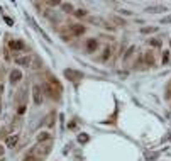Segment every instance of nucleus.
I'll return each mask as SVG.
<instances>
[{
	"label": "nucleus",
	"instance_id": "obj_19",
	"mask_svg": "<svg viewBox=\"0 0 171 161\" xmlns=\"http://www.w3.org/2000/svg\"><path fill=\"white\" fill-rule=\"evenodd\" d=\"M109 56H110V49L107 48V49H105V54H103V59H107V58H109Z\"/></svg>",
	"mask_w": 171,
	"mask_h": 161
},
{
	"label": "nucleus",
	"instance_id": "obj_15",
	"mask_svg": "<svg viewBox=\"0 0 171 161\" xmlns=\"http://www.w3.org/2000/svg\"><path fill=\"white\" fill-rule=\"evenodd\" d=\"M63 5V9H65L66 12H71L73 10V7H71V4H61Z\"/></svg>",
	"mask_w": 171,
	"mask_h": 161
},
{
	"label": "nucleus",
	"instance_id": "obj_1",
	"mask_svg": "<svg viewBox=\"0 0 171 161\" xmlns=\"http://www.w3.org/2000/svg\"><path fill=\"white\" fill-rule=\"evenodd\" d=\"M65 77L69 78V80H80V78H83V75H81L80 71H76V70L66 68V70H65Z\"/></svg>",
	"mask_w": 171,
	"mask_h": 161
},
{
	"label": "nucleus",
	"instance_id": "obj_2",
	"mask_svg": "<svg viewBox=\"0 0 171 161\" xmlns=\"http://www.w3.org/2000/svg\"><path fill=\"white\" fill-rule=\"evenodd\" d=\"M32 95H34V103L41 105V103H43V95H41V88L37 87V85L32 88Z\"/></svg>",
	"mask_w": 171,
	"mask_h": 161
},
{
	"label": "nucleus",
	"instance_id": "obj_4",
	"mask_svg": "<svg viewBox=\"0 0 171 161\" xmlns=\"http://www.w3.org/2000/svg\"><path fill=\"white\" fill-rule=\"evenodd\" d=\"M71 32L75 34V36H81V34L85 32V27L81 26V24H71Z\"/></svg>",
	"mask_w": 171,
	"mask_h": 161
},
{
	"label": "nucleus",
	"instance_id": "obj_8",
	"mask_svg": "<svg viewBox=\"0 0 171 161\" xmlns=\"http://www.w3.org/2000/svg\"><path fill=\"white\" fill-rule=\"evenodd\" d=\"M15 63H17V65H22V66H29L31 58H29V56H24V58H17V59H15Z\"/></svg>",
	"mask_w": 171,
	"mask_h": 161
},
{
	"label": "nucleus",
	"instance_id": "obj_3",
	"mask_svg": "<svg viewBox=\"0 0 171 161\" xmlns=\"http://www.w3.org/2000/svg\"><path fill=\"white\" fill-rule=\"evenodd\" d=\"M9 46H10V49H14V51H22V49L26 48L22 41H10V43H9Z\"/></svg>",
	"mask_w": 171,
	"mask_h": 161
},
{
	"label": "nucleus",
	"instance_id": "obj_14",
	"mask_svg": "<svg viewBox=\"0 0 171 161\" xmlns=\"http://www.w3.org/2000/svg\"><path fill=\"white\" fill-rule=\"evenodd\" d=\"M78 141H80V143H87V141H88V136L87 134H80V136H78Z\"/></svg>",
	"mask_w": 171,
	"mask_h": 161
},
{
	"label": "nucleus",
	"instance_id": "obj_12",
	"mask_svg": "<svg viewBox=\"0 0 171 161\" xmlns=\"http://www.w3.org/2000/svg\"><path fill=\"white\" fill-rule=\"evenodd\" d=\"M132 53H134V48H129V49H127V53L124 54V61H127V59H129V56H131Z\"/></svg>",
	"mask_w": 171,
	"mask_h": 161
},
{
	"label": "nucleus",
	"instance_id": "obj_18",
	"mask_svg": "<svg viewBox=\"0 0 171 161\" xmlns=\"http://www.w3.org/2000/svg\"><path fill=\"white\" fill-rule=\"evenodd\" d=\"M76 15H80V17H81V15H87V10H83V9H80V10L76 12Z\"/></svg>",
	"mask_w": 171,
	"mask_h": 161
},
{
	"label": "nucleus",
	"instance_id": "obj_10",
	"mask_svg": "<svg viewBox=\"0 0 171 161\" xmlns=\"http://www.w3.org/2000/svg\"><path fill=\"white\" fill-rule=\"evenodd\" d=\"M51 139V134H47V132H41L39 136H37V141L39 143H43V141H49Z\"/></svg>",
	"mask_w": 171,
	"mask_h": 161
},
{
	"label": "nucleus",
	"instance_id": "obj_21",
	"mask_svg": "<svg viewBox=\"0 0 171 161\" xmlns=\"http://www.w3.org/2000/svg\"><path fill=\"white\" fill-rule=\"evenodd\" d=\"M5 22H7L9 26H12V24H14V22H12V19H9V17H5Z\"/></svg>",
	"mask_w": 171,
	"mask_h": 161
},
{
	"label": "nucleus",
	"instance_id": "obj_6",
	"mask_svg": "<svg viewBox=\"0 0 171 161\" xmlns=\"http://www.w3.org/2000/svg\"><path fill=\"white\" fill-rule=\"evenodd\" d=\"M17 134H12V136H9L7 139H5V146H9V148H14L15 144H17Z\"/></svg>",
	"mask_w": 171,
	"mask_h": 161
},
{
	"label": "nucleus",
	"instance_id": "obj_5",
	"mask_svg": "<svg viewBox=\"0 0 171 161\" xmlns=\"http://www.w3.org/2000/svg\"><path fill=\"white\" fill-rule=\"evenodd\" d=\"M20 78H22L20 70H12V73H10V83H17V81H20Z\"/></svg>",
	"mask_w": 171,
	"mask_h": 161
},
{
	"label": "nucleus",
	"instance_id": "obj_22",
	"mask_svg": "<svg viewBox=\"0 0 171 161\" xmlns=\"http://www.w3.org/2000/svg\"><path fill=\"white\" fill-rule=\"evenodd\" d=\"M4 153H5V148L0 146V156H4Z\"/></svg>",
	"mask_w": 171,
	"mask_h": 161
},
{
	"label": "nucleus",
	"instance_id": "obj_16",
	"mask_svg": "<svg viewBox=\"0 0 171 161\" xmlns=\"http://www.w3.org/2000/svg\"><path fill=\"white\" fill-rule=\"evenodd\" d=\"M171 22V15H168V17H164L163 21H161V24H169Z\"/></svg>",
	"mask_w": 171,
	"mask_h": 161
},
{
	"label": "nucleus",
	"instance_id": "obj_11",
	"mask_svg": "<svg viewBox=\"0 0 171 161\" xmlns=\"http://www.w3.org/2000/svg\"><path fill=\"white\" fill-rule=\"evenodd\" d=\"M156 27H142V29H141V32L142 34H149V32H156Z\"/></svg>",
	"mask_w": 171,
	"mask_h": 161
},
{
	"label": "nucleus",
	"instance_id": "obj_7",
	"mask_svg": "<svg viewBox=\"0 0 171 161\" xmlns=\"http://www.w3.org/2000/svg\"><path fill=\"white\" fill-rule=\"evenodd\" d=\"M97 46H99V43H97V41L95 39H88L87 41V51H95V49H97Z\"/></svg>",
	"mask_w": 171,
	"mask_h": 161
},
{
	"label": "nucleus",
	"instance_id": "obj_20",
	"mask_svg": "<svg viewBox=\"0 0 171 161\" xmlns=\"http://www.w3.org/2000/svg\"><path fill=\"white\" fill-rule=\"evenodd\" d=\"M24 161H37V158H34V156H27Z\"/></svg>",
	"mask_w": 171,
	"mask_h": 161
},
{
	"label": "nucleus",
	"instance_id": "obj_17",
	"mask_svg": "<svg viewBox=\"0 0 171 161\" xmlns=\"http://www.w3.org/2000/svg\"><path fill=\"white\" fill-rule=\"evenodd\" d=\"M168 58H169V53L164 51V54H163V63H168Z\"/></svg>",
	"mask_w": 171,
	"mask_h": 161
},
{
	"label": "nucleus",
	"instance_id": "obj_13",
	"mask_svg": "<svg viewBox=\"0 0 171 161\" xmlns=\"http://www.w3.org/2000/svg\"><path fill=\"white\" fill-rule=\"evenodd\" d=\"M146 61L149 63V65H153V63H154V58H153V54H151V53H147V54H146Z\"/></svg>",
	"mask_w": 171,
	"mask_h": 161
},
{
	"label": "nucleus",
	"instance_id": "obj_9",
	"mask_svg": "<svg viewBox=\"0 0 171 161\" xmlns=\"http://www.w3.org/2000/svg\"><path fill=\"white\" fill-rule=\"evenodd\" d=\"M166 10L164 7H161V5H153V7H147V12H151V14H158V12H163Z\"/></svg>",
	"mask_w": 171,
	"mask_h": 161
},
{
	"label": "nucleus",
	"instance_id": "obj_23",
	"mask_svg": "<svg viewBox=\"0 0 171 161\" xmlns=\"http://www.w3.org/2000/svg\"><path fill=\"white\" fill-rule=\"evenodd\" d=\"M0 110H2V107H0Z\"/></svg>",
	"mask_w": 171,
	"mask_h": 161
}]
</instances>
